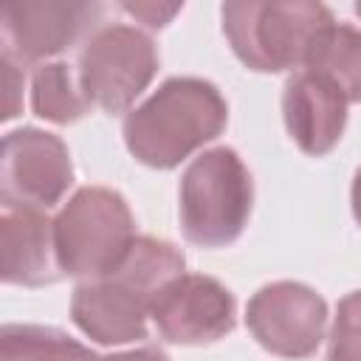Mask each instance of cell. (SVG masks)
<instances>
[{
  "instance_id": "1",
  "label": "cell",
  "mask_w": 361,
  "mask_h": 361,
  "mask_svg": "<svg viewBox=\"0 0 361 361\" xmlns=\"http://www.w3.org/2000/svg\"><path fill=\"white\" fill-rule=\"evenodd\" d=\"M228 121L220 90L197 76L166 79L124 118L130 155L152 169H175L195 149L214 141Z\"/></svg>"
},
{
  "instance_id": "2",
  "label": "cell",
  "mask_w": 361,
  "mask_h": 361,
  "mask_svg": "<svg viewBox=\"0 0 361 361\" xmlns=\"http://www.w3.org/2000/svg\"><path fill=\"white\" fill-rule=\"evenodd\" d=\"M220 14L231 51L259 73L305 68L319 37L336 23L327 6L310 0H231Z\"/></svg>"
},
{
  "instance_id": "3",
  "label": "cell",
  "mask_w": 361,
  "mask_h": 361,
  "mask_svg": "<svg viewBox=\"0 0 361 361\" xmlns=\"http://www.w3.org/2000/svg\"><path fill=\"white\" fill-rule=\"evenodd\" d=\"M254 183L231 147L197 155L180 178V228L192 245L223 248L234 243L251 214Z\"/></svg>"
},
{
  "instance_id": "4",
  "label": "cell",
  "mask_w": 361,
  "mask_h": 361,
  "mask_svg": "<svg viewBox=\"0 0 361 361\" xmlns=\"http://www.w3.org/2000/svg\"><path fill=\"white\" fill-rule=\"evenodd\" d=\"M54 234L62 274L93 282L110 276L121 265L135 243V223L118 192L85 186L56 214Z\"/></svg>"
},
{
  "instance_id": "5",
  "label": "cell",
  "mask_w": 361,
  "mask_h": 361,
  "mask_svg": "<svg viewBox=\"0 0 361 361\" xmlns=\"http://www.w3.org/2000/svg\"><path fill=\"white\" fill-rule=\"evenodd\" d=\"M158 71L155 42L135 25L110 23L96 28L79 51V85L90 104L124 113Z\"/></svg>"
},
{
  "instance_id": "6",
  "label": "cell",
  "mask_w": 361,
  "mask_h": 361,
  "mask_svg": "<svg viewBox=\"0 0 361 361\" xmlns=\"http://www.w3.org/2000/svg\"><path fill=\"white\" fill-rule=\"evenodd\" d=\"M73 183V164L65 141L37 127L11 130L3 138L0 200L3 206L54 209Z\"/></svg>"
},
{
  "instance_id": "7",
  "label": "cell",
  "mask_w": 361,
  "mask_h": 361,
  "mask_svg": "<svg viewBox=\"0 0 361 361\" xmlns=\"http://www.w3.org/2000/svg\"><path fill=\"white\" fill-rule=\"evenodd\" d=\"M245 324L262 350L282 358H307L324 338L327 302L302 282H271L251 296Z\"/></svg>"
},
{
  "instance_id": "8",
  "label": "cell",
  "mask_w": 361,
  "mask_h": 361,
  "mask_svg": "<svg viewBox=\"0 0 361 361\" xmlns=\"http://www.w3.org/2000/svg\"><path fill=\"white\" fill-rule=\"evenodd\" d=\"M102 3L85 0H20L0 11L3 54L17 65H34L76 45L102 20Z\"/></svg>"
},
{
  "instance_id": "9",
  "label": "cell",
  "mask_w": 361,
  "mask_h": 361,
  "mask_svg": "<svg viewBox=\"0 0 361 361\" xmlns=\"http://www.w3.org/2000/svg\"><path fill=\"white\" fill-rule=\"evenodd\" d=\"M152 322L169 344H212L234 330L237 305L226 285L203 274H183L161 290Z\"/></svg>"
},
{
  "instance_id": "10",
  "label": "cell",
  "mask_w": 361,
  "mask_h": 361,
  "mask_svg": "<svg viewBox=\"0 0 361 361\" xmlns=\"http://www.w3.org/2000/svg\"><path fill=\"white\" fill-rule=\"evenodd\" d=\"M0 271L6 285L42 288L65 274L56 257L54 220L42 209L3 206L0 214Z\"/></svg>"
},
{
  "instance_id": "11",
  "label": "cell",
  "mask_w": 361,
  "mask_h": 361,
  "mask_svg": "<svg viewBox=\"0 0 361 361\" xmlns=\"http://www.w3.org/2000/svg\"><path fill=\"white\" fill-rule=\"evenodd\" d=\"M149 313L152 302L113 276L82 282L71 296L73 324L96 344H130L147 338Z\"/></svg>"
},
{
  "instance_id": "12",
  "label": "cell",
  "mask_w": 361,
  "mask_h": 361,
  "mask_svg": "<svg viewBox=\"0 0 361 361\" xmlns=\"http://www.w3.org/2000/svg\"><path fill=\"white\" fill-rule=\"evenodd\" d=\"M282 116L288 135L305 155H327L344 133L347 99L322 76L299 71L285 82Z\"/></svg>"
},
{
  "instance_id": "13",
  "label": "cell",
  "mask_w": 361,
  "mask_h": 361,
  "mask_svg": "<svg viewBox=\"0 0 361 361\" xmlns=\"http://www.w3.org/2000/svg\"><path fill=\"white\" fill-rule=\"evenodd\" d=\"M305 71L327 79L347 104L361 102V31L347 23H333L313 45Z\"/></svg>"
},
{
  "instance_id": "14",
  "label": "cell",
  "mask_w": 361,
  "mask_h": 361,
  "mask_svg": "<svg viewBox=\"0 0 361 361\" xmlns=\"http://www.w3.org/2000/svg\"><path fill=\"white\" fill-rule=\"evenodd\" d=\"M183 265H186L183 254L172 243L155 240V237H135L127 257L110 276L130 285L133 290H138L155 305L161 290L172 285L178 276H183Z\"/></svg>"
},
{
  "instance_id": "15",
  "label": "cell",
  "mask_w": 361,
  "mask_h": 361,
  "mask_svg": "<svg viewBox=\"0 0 361 361\" xmlns=\"http://www.w3.org/2000/svg\"><path fill=\"white\" fill-rule=\"evenodd\" d=\"M79 73L68 62H42L31 76V110L51 124H73L87 113Z\"/></svg>"
},
{
  "instance_id": "16",
  "label": "cell",
  "mask_w": 361,
  "mask_h": 361,
  "mask_svg": "<svg viewBox=\"0 0 361 361\" xmlns=\"http://www.w3.org/2000/svg\"><path fill=\"white\" fill-rule=\"evenodd\" d=\"M99 355L56 327L6 324L0 330V361H96Z\"/></svg>"
},
{
  "instance_id": "17",
  "label": "cell",
  "mask_w": 361,
  "mask_h": 361,
  "mask_svg": "<svg viewBox=\"0 0 361 361\" xmlns=\"http://www.w3.org/2000/svg\"><path fill=\"white\" fill-rule=\"evenodd\" d=\"M327 361H361V290H353L338 302Z\"/></svg>"
},
{
  "instance_id": "18",
  "label": "cell",
  "mask_w": 361,
  "mask_h": 361,
  "mask_svg": "<svg viewBox=\"0 0 361 361\" xmlns=\"http://www.w3.org/2000/svg\"><path fill=\"white\" fill-rule=\"evenodd\" d=\"M121 8L147 28H164L180 11V3H121Z\"/></svg>"
},
{
  "instance_id": "19",
  "label": "cell",
  "mask_w": 361,
  "mask_h": 361,
  "mask_svg": "<svg viewBox=\"0 0 361 361\" xmlns=\"http://www.w3.org/2000/svg\"><path fill=\"white\" fill-rule=\"evenodd\" d=\"M3 85H6V113L3 118H14L23 107V99H20V90H23V71L20 65L3 54Z\"/></svg>"
},
{
  "instance_id": "20",
  "label": "cell",
  "mask_w": 361,
  "mask_h": 361,
  "mask_svg": "<svg viewBox=\"0 0 361 361\" xmlns=\"http://www.w3.org/2000/svg\"><path fill=\"white\" fill-rule=\"evenodd\" d=\"M96 361H169L161 350L155 347H141V350H127V353H113V355H99Z\"/></svg>"
},
{
  "instance_id": "21",
  "label": "cell",
  "mask_w": 361,
  "mask_h": 361,
  "mask_svg": "<svg viewBox=\"0 0 361 361\" xmlns=\"http://www.w3.org/2000/svg\"><path fill=\"white\" fill-rule=\"evenodd\" d=\"M353 217H355V223L361 226V169L355 172V178H353Z\"/></svg>"
},
{
  "instance_id": "22",
  "label": "cell",
  "mask_w": 361,
  "mask_h": 361,
  "mask_svg": "<svg viewBox=\"0 0 361 361\" xmlns=\"http://www.w3.org/2000/svg\"><path fill=\"white\" fill-rule=\"evenodd\" d=\"M355 14H358V17H361V3H355Z\"/></svg>"
}]
</instances>
